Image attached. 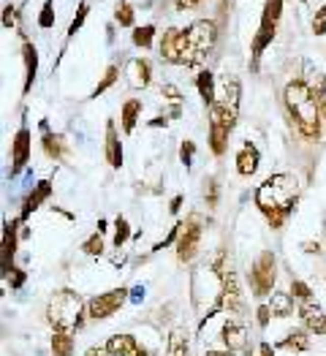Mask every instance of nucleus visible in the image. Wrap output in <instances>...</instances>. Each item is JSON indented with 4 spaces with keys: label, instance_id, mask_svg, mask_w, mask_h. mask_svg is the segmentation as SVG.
Returning a JSON list of instances; mask_svg holds the SVG:
<instances>
[{
    "label": "nucleus",
    "instance_id": "393cba45",
    "mask_svg": "<svg viewBox=\"0 0 326 356\" xmlns=\"http://www.w3.org/2000/svg\"><path fill=\"white\" fill-rule=\"evenodd\" d=\"M41 144H44V153L49 155L52 161H60V158L66 155V150H63V136H54V133L44 131V139H41Z\"/></svg>",
    "mask_w": 326,
    "mask_h": 356
},
{
    "label": "nucleus",
    "instance_id": "bb28decb",
    "mask_svg": "<svg viewBox=\"0 0 326 356\" xmlns=\"http://www.w3.org/2000/svg\"><path fill=\"white\" fill-rule=\"evenodd\" d=\"M166 356H188V340L182 332H171L166 343Z\"/></svg>",
    "mask_w": 326,
    "mask_h": 356
},
{
    "label": "nucleus",
    "instance_id": "09e8293b",
    "mask_svg": "<svg viewBox=\"0 0 326 356\" xmlns=\"http://www.w3.org/2000/svg\"><path fill=\"white\" fill-rule=\"evenodd\" d=\"M313 30H315V33H318V36H323V33H326V22H323V19H315V25H313Z\"/></svg>",
    "mask_w": 326,
    "mask_h": 356
},
{
    "label": "nucleus",
    "instance_id": "9d476101",
    "mask_svg": "<svg viewBox=\"0 0 326 356\" xmlns=\"http://www.w3.org/2000/svg\"><path fill=\"white\" fill-rule=\"evenodd\" d=\"M188 38L193 41V46L198 52H206V49H212V44H215V38H218V30H215V22H206V19H198L193 22V25L188 27Z\"/></svg>",
    "mask_w": 326,
    "mask_h": 356
},
{
    "label": "nucleus",
    "instance_id": "603ef678",
    "mask_svg": "<svg viewBox=\"0 0 326 356\" xmlns=\"http://www.w3.org/2000/svg\"><path fill=\"white\" fill-rule=\"evenodd\" d=\"M315 19H326V6H323V9H321V11L315 14Z\"/></svg>",
    "mask_w": 326,
    "mask_h": 356
},
{
    "label": "nucleus",
    "instance_id": "423d86ee",
    "mask_svg": "<svg viewBox=\"0 0 326 356\" xmlns=\"http://www.w3.org/2000/svg\"><path fill=\"white\" fill-rule=\"evenodd\" d=\"M125 299H128V288H112V291H106V294H98L87 302V315H90L93 321H103V318H109V315H114L120 310L125 305Z\"/></svg>",
    "mask_w": 326,
    "mask_h": 356
},
{
    "label": "nucleus",
    "instance_id": "c85d7f7f",
    "mask_svg": "<svg viewBox=\"0 0 326 356\" xmlns=\"http://www.w3.org/2000/svg\"><path fill=\"white\" fill-rule=\"evenodd\" d=\"M226 141H228V131L210 125V147H212L215 155H223L226 153Z\"/></svg>",
    "mask_w": 326,
    "mask_h": 356
},
{
    "label": "nucleus",
    "instance_id": "f3484780",
    "mask_svg": "<svg viewBox=\"0 0 326 356\" xmlns=\"http://www.w3.org/2000/svg\"><path fill=\"white\" fill-rule=\"evenodd\" d=\"M49 193H52V185H49V180H41L36 191L27 196V201H25V207H22V215H19V220L30 218V212H36L38 207H41V201H44V199H49Z\"/></svg>",
    "mask_w": 326,
    "mask_h": 356
},
{
    "label": "nucleus",
    "instance_id": "58836bf2",
    "mask_svg": "<svg viewBox=\"0 0 326 356\" xmlns=\"http://www.w3.org/2000/svg\"><path fill=\"white\" fill-rule=\"evenodd\" d=\"M193 153H196V144H193V141H182V147H180V158H182V163H185V166L193 163V161H190V158H193Z\"/></svg>",
    "mask_w": 326,
    "mask_h": 356
},
{
    "label": "nucleus",
    "instance_id": "c03bdc74",
    "mask_svg": "<svg viewBox=\"0 0 326 356\" xmlns=\"http://www.w3.org/2000/svg\"><path fill=\"white\" fill-rule=\"evenodd\" d=\"M11 9H14V6H6V14H3V25H6V27L14 25V11H11Z\"/></svg>",
    "mask_w": 326,
    "mask_h": 356
},
{
    "label": "nucleus",
    "instance_id": "20e7f679",
    "mask_svg": "<svg viewBox=\"0 0 326 356\" xmlns=\"http://www.w3.org/2000/svg\"><path fill=\"white\" fill-rule=\"evenodd\" d=\"M161 57L174 63V66H196L204 54L198 52L193 46V41L188 38V30L169 27L161 38Z\"/></svg>",
    "mask_w": 326,
    "mask_h": 356
},
{
    "label": "nucleus",
    "instance_id": "8fccbe9b",
    "mask_svg": "<svg viewBox=\"0 0 326 356\" xmlns=\"http://www.w3.org/2000/svg\"><path fill=\"white\" fill-rule=\"evenodd\" d=\"M180 204H182V196H174L171 204H169V210H171V212H180Z\"/></svg>",
    "mask_w": 326,
    "mask_h": 356
},
{
    "label": "nucleus",
    "instance_id": "9b49d317",
    "mask_svg": "<svg viewBox=\"0 0 326 356\" xmlns=\"http://www.w3.org/2000/svg\"><path fill=\"white\" fill-rule=\"evenodd\" d=\"M11 158H14L11 177H17V174L25 169V163H27V158H30V128H27V125H22V128L17 131V136H14Z\"/></svg>",
    "mask_w": 326,
    "mask_h": 356
},
{
    "label": "nucleus",
    "instance_id": "aec40b11",
    "mask_svg": "<svg viewBox=\"0 0 326 356\" xmlns=\"http://www.w3.org/2000/svg\"><path fill=\"white\" fill-rule=\"evenodd\" d=\"M196 87H198V93H201V101L206 106H212L215 101H218V90H215V76L210 74V71H201L196 79Z\"/></svg>",
    "mask_w": 326,
    "mask_h": 356
},
{
    "label": "nucleus",
    "instance_id": "49530a36",
    "mask_svg": "<svg viewBox=\"0 0 326 356\" xmlns=\"http://www.w3.org/2000/svg\"><path fill=\"white\" fill-rule=\"evenodd\" d=\"M22 283H25V275H22V272H17V275L11 278V288H19Z\"/></svg>",
    "mask_w": 326,
    "mask_h": 356
},
{
    "label": "nucleus",
    "instance_id": "7ed1b4c3",
    "mask_svg": "<svg viewBox=\"0 0 326 356\" xmlns=\"http://www.w3.org/2000/svg\"><path fill=\"white\" fill-rule=\"evenodd\" d=\"M46 321L54 332L74 335L84 321V299L79 296V291L74 288L54 291L49 296V305H46Z\"/></svg>",
    "mask_w": 326,
    "mask_h": 356
},
{
    "label": "nucleus",
    "instance_id": "5701e85b",
    "mask_svg": "<svg viewBox=\"0 0 326 356\" xmlns=\"http://www.w3.org/2000/svg\"><path fill=\"white\" fill-rule=\"evenodd\" d=\"M52 353L54 356H74V335L54 332L52 335Z\"/></svg>",
    "mask_w": 326,
    "mask_h": 356
},
{
    "label": "nucleus",
    "instance_id": "0eeeda50",
    "mask_svg": "<svg viewBox=\"0 0 326 356\" xmlns=\"http://www.w3.org/2000/svg\"><path fill=\"white\" fill-rule=\"evenodd\" d=\"M198 240H201V223H198V218H188V223H182V234L177 240V258L182 264L196 256Z\"/></svg>",
    "mask_w": 326,
    "mask_h": 356
},
{
    "label": "nucleus",
    "instance_id": "f257e3e1",
    "mask_svg": "<svg viewBox=\"0 0 326 356\" xmlns=\"http://www.w3.org/2000/svg\"><path fill=\"white\" fill-rule=\"evenodd\" d=\"M285 104H288V112L293 114V123H297V128L302 131V136L313 139V141L321 136V125H318L321 114H318L313 90H310L307 82L293 79V82L285 84Z\"/></svg>",
    "mask_w": 326,
    "mask_h": 356
},
{
    "label": "nucleus",
    "instance_id": "ea45409f",
    "mask_svg": "<svg viewBox=\"0 0 326 356\" xmlns=\"http://www.w3.org/2000/svg\"><path fill=\"white\" fill-rule=\"evenodd\" d=\"M206 204H210V207L218 204V183H215L212 177L206 180Z\"/></svg>",
    "mask_w": 326,
    "mask_h": 356
},
{
    "label": "nucleus",
    "instance_id": "4468645a",
    "mask_svg": "<svg viewBox=\"0 0 326 356\" xmlns=\"http://www.w3.org/2000/svg\"><path fill=\"white\" fill-rule=\"evenodd\" d=\"M236 112L240 109H231L226 104H220V101H215V104L210 106V125H215V128H223L231 133L234 123H236Z\"/></svg>",
    "mask_w": 326,
    "mask_h": 356
},
{
    "label": "nucleus",
    "instance_id": "473e14b6",
    "mask_svg": "<svg viewBox=\"0 0 326 356\" xmlns=\"http://www.w3.org/2000/svg\"><path fill=\"white\" fill-rule=\"evenodd\" d=\"M291 296H293V299H299V302H310V299H313V291H310L307 283L291 280Z\"/></svg>",
    "mask_w": 326,
    "mask_h": 356
},
{
    "label": "nucleus",
    "instance_id": "79ce46f5",
    "mask_svg": "<svg viewBox=\"0 0 326 356\" xmlns=\"http://www.w3.org/2000/svg\"><path fill=\"white\" fill-rule=\"evenodd\" d=\"M204 0H174V6H177L180 11H188V9H196V6H201Z\"/></svg>",
    "mask_w": 326,
    "mask_h": 356
},
{
    "label": "nucleus",
    "instance_id": "3c124183",
    "mask_svg": "<svg viewBox=\"0 0 326 356\" xmlns=\"http://www.w3.org/2000/svg\"><path fill=\"white\" fill-rule=\"evenodd\" d=\"M206 356H234V351H228V348L226 351H206Z\"/></svg>",
    "mask_w": 326,
    "mask_h": 356
},
{
    "label": "nucleus",
    "instance_id": "f8f14e48",
    "mask_svg": "<svg viewBox=\"0 0 326 356\" xmlns=\"http://www.w3.org/2000/svg\"><path fill=\"white\" fill-rule=\"evenodd\" d=\"M220 340H223V345L228 348V351H245L248 353V329L240 327V323H234V321H226L223 323V329H220Z\"/></svg>",
    "mask_w": 326,
    "mask_h": 356
},
{
    "label": "nucleus",
    "instance_id": "412c9836",
    "mask_svg": "<svg viewBox=\"0 0 326 356\" xmlns=\"http://www.w3.org/2000/svg\"><path fill=\"white\" fill-rule=\"evenodd\" d=\"M22 57H25V93L33 87V79H36V71H38V54H36V46L33 44H27L22 46Z\"/></svg>",
    "mask_w": 326,
    "mask_h": 356
},
{
    "label": "nucleus",
    "instance_id": "a211bd4d",
    "mask_svg": "<svg viewBox=\"0 0 326 356\" xmlns=\"http://www.w3.org/2000/svg\"><path fill=\"white\" fill-rule=\"evenodd\" d=\"M218 101L231 109H240V82L231 76H223L220 79V90H218Z\"/></svg>",
    "mask_w": 326,
    "mask_h": 356
},
{
    "label": "nucleus",
    "instance_id": "37998d69",
    "mask_svg": "<svg viewBox=\"0 0 326 356\" xmlns=\"http://www.w3.org/2000/svg\"><path fill=\"white\" fill-rule=\"evenodd\" d=\"M163 93H166V98H171V101H180L182 96H180V90L174 84H163Z\"/></svg>",
    "mask_w": 326,
    "mask_h": 356
},
{
    "label": "nucleus",
    "instance_id": "cd10ccee",
    "mask_svg": "<svg viewBox=\"0 0 326 356\" xmlns=\"http://www.w3.org/2000/svg\"><path fill=\"white\" fill-rule=\"evenodd\" d=\"M280 11H283V0H266L261 25H264V27H275V22L280 19Z\"/></svg>",
    "mask_w": 326,
    "mask_h": 356
},
{
    "label": "nucleus",
    "instance_id": "c756f323",
    "mask_svg": "<svg viewBox=\"0 0 326 356\" xmlns=\"http://www.w3.org/2000/svg\"><path fill=\"white\" fill-rule=\"evenodd\" d=\"M128 236H131L128 220H125L123 215H117V220H114V245H117V248H123V245L128 242Z\"/></svg>",
    "mask_w": 326,
    "mask_h": 356
},
{
    "label": "nucleus",
    "instance_id": "a878e982",
    "mask_svg": "<svg viewBox=\"0 0 326 356\" xmlns=\"http://www.w3.org/2000/svg\"><path fill=\"white\" fill-rule=\"evenodd\" d=\"M153 79V66L150 60H133V87H147Z\"/></svg>",
    "mask_w": 326,
    "mask_h": 356
},
{
    "label": "nucleus",
    "instance_id": "f03ea898",
    "mask_svg": "<svg viewBox=\"0 0 326 356\" xmlns=\"http://www.w3.org/2000/svg\"><path fill=\"white\" fill-rule=\"evenodd\" d=\"M297 185H293L291 177L285 174H277V177H269L266 183H261V188L256 191V204L266 212V218L272 220L275 228L283 226V218L291 212L293 199H297Z\"/></svg>",
    "mask_w": 326,
    "mask_h": 356
},
{
    "label": "nucleus",
    "instance_id": "e433bc0d",
    "mask_svg": "<svg viewBox=\"0 0 326 356\" xmlns=\"http://www.w3.org/2000/svg\"><path fill=\"white\" fill-rule=\"evenodd\" d=\"M87 11H90V3H82L79 6V14L74 17V22H71V27H68V36H74L79 27H82V22H84V17H87Z\"/></svg>",
    "mask_w": 326,
    "mask_h": 356
},
{
    "label": "nucleus",
    "instance_id": "1a4fd4ad",
    "mask_svg": "<svg viewBox=\"0 0 326 356\" xmlns=\"http://www.w3.org/2000/svg\"><path fill=\"white\" fill-rule=\"evenodd\" d=\"M297 313H299V318H302L307 332H313V335H326V313L321 310L318 302H313V299H310V302H302L297 307Z\"/></svg>",
    "mask_w": 326,
    "mask_h": 356
},
{
    "label": "nucleus",
    "instance_id": "a19ab883",
    "mask_svg": "<svg viewBox=\"0 0 326 356\" xmlns=\"http://www.w3.org/2000/svg\"><path fill=\"white\" fill-rule=\"evenodd\" d=\"M269 315H272V310H269V305H261L258 310H256V318H258V327L264 329L266 323H269Z\"/></svg>",
    "mask_w": 326,
    "mask_h": 356
},
{
    "label": "nucleus",
    "instance_id": "dca6fc26",
    "mask_svg": "<svg viewBox=\"0 0 326 356\" xmlns=\"http://www.w3.org/2000/svg\"><path fill=\"white\" fill-rule=\"evenodd\" d=\"M258 161H261V155H258V150L256 144H245L240 150V155H236V171L242 174V177H253V174L258 171Z\"/></svg>",
    "mask_w": 326,
    "mask_h": 356
},
{
    "label": "nucleus",
    "instance_id": "6e6552de",
    "mask_svg": "<svg viewBox=\"0 0 326 356\" xmlns=\"http://www.w3.org/2000/svg\"><path fill=\"white\" fill-rule=\"evenodd\" d=\"M103 348L109 356H150V351L144 345H139V340L133 335H112Z\"/></svg>",
    "mask_w": 326,
    "mask_h": 356
},
{
    "label": "nucleus",
    "instance_id": "4c0bfd02",
    "mask_svg": "<svg viewBox=\"0 0 326 356\" xmlns=\"http://www.w3.org/2000/svg\"><path fill=\"white\" fill-rule=\"evenodd\" d=\"M38 25H41V27H52V25H54L52 0H46V3H44V9H41V17H38Z\"/></svg>",
    "mask_w": 326,
    "mask_h": 356
},
{
    "label": "nucleus",
    "instance_id": "a18cd8bd",
    "mask_svg": "<svg viewBox=\"0 0 326 356\" xmlns=\"http://www.w3.org/2000/svg\"><path fill=\"white\" fill-rule=\"evenodd\" d=\"M258 356H275L272 345H269V343H261V348H258Z\"/></svg>",
    "mask_w": 326,
    "mask_h": 356
},
{
    "label": "nucleus",
    "instance_id": "39448f33",
    "mask_svg": "<svg viewBox=\"0 0 326 356\" xmlns=\"http://www.w3.org/2000/svg\"><path fill=\"white\" fill-rule=\"evenodd\" d=\"M275 280H277V270H275V256L269 250H264L256 258V264L250 266V288L256 296H266L275 291Z\"/></svg>",
    "mask_w": 326,
    "mask_h": 356
},
{
    "label": "nucleus",
    "instance_id": "de8ad7c7",
    "mask_svg": "<svg viewBox=\"0 0 326 356\" xmlns=\"http://www.w3.org/2000/svg\"><path fill=\"white\" fill-rule=\"evenodd\" d=\"M84 356H106V348H87Z\"/></svg>",
    "mask_w": 326,
    "mask_h": 356
},
{
    "label": "nucleus",
    "instance_id": "2eb2a0df",
    "mask_svg": "<svg viewBox=\"0 0 326 356\" xmlns=\"http://www.w3.org/2000/svg\"><path fill=\"white\" fill-rule=\"evenodd\" d=\"M103 155H106L112 169H120L123 166V144H120V136H117V128L112 120L106 123V147H103Z\"/></svg>",
    "mask_w": 326,
    "mask_h": 356
},
{
    "label": "nucleus",
    "instance_id": "4be33fe9",
    "mask_svg": "<svg viewBox=\"0 0 326 356\" xmlns=\"http://www.w3.org/2000/svg\"><path fill=\"white\" fill-rule=\"evenodd\" d=\"M280 348H285V351H293V353L307 351V348H310V335H307V329H293V332H288V337L280 343Z\"/></svg>",
    "mask_w": 326,
    "mask_h": 356
},
{
    "label": "nucleus",
    "instance_id": "7c9ffc66",
    "mask_svg": "<svg viewBox=\"0 0 326 356\" xmlns=\"http://www.w3.org/2000/svg\"><path fill=\"white\" fill-rule=\"evenodd\" d=\"M114 82H117V66H109V68H106V74H103V79L98 82V87L93 90V98L103 96V93H106V90H109V87H112Z\"/></svg>",
    "mask_w": 326,
    "mask_h": 356
},
{
    "label": "nucleus",
    "instance_id": "6ab92c4d",
    "mask_svg": "<svg viewBox=\"0 0 326 356\" xmlns=\"http://www.w3.org/2000/svg\"><path fill=\"white\" fill-rule=\"evenodd\" d=\"M269 310H272V315H277V318H288V315H293L291 291H275L272 299H269Z\"/></svg>",
    "mask_w": 326,
    "mask_h": 356
},
{
    "label": "nucleus",
    "instance_id": "c9c22d12",
    "mask_svg": "<svg viewBox=\"0 0 326 356\" xmlns=\"http://www.w3.org/2000/svg\"><path fill=\"white\" fill-rule=\"evenodd\" d=\"M117 22H120V25H125V27H131L133 25V9L128 3H120V9H117Z\"/></svg>",
    "mask_w": 326,
    "mask_h": 356
},
{
    "label": "nucleus",
    "instance_id": "b1692460",
    "mask_svg": "<svg viewBox=\"0 0 326 356\" xmlns=\"http://www.w3.org/2000/svg\"><path fill=\"white\" fill-rule=\"evenodd\" d=\"M139 114H141V101H136V98L125 101V106H123V131H125V133L133 131V125H136Z\"/></svg>",
    "mask_w": 326,
    "mask_h": 356
},
{
    "label": "nucleus",
    "instance_id": "f704fd0d",
    "mask_svg": "<svg viewBox=\"0 0 326 356\" xmlns=\"http://www.w3.org/2000/svg\"><path fill=\"white\" fill-rule=\"evenodd\" d=\"M82 250L87 253V256H101V253H103V236L101 234H93L90 240L82 245Z\"/></svg>",
    "mask_w": 326,
    "mask_h": 356
},
{
    "label": "nucleus",
    "instance_id": "72a5a7b5",
    "mask_svg": "<svg viewBox=\"0 0 326 356\" xmlns=\"http://www.w3.org/2000/svg\"><path fill=\"white\" fill-rule=\"evenodd\" d=\"M153 36H155V27L144 25V27L133 30V44H136V46H150V44H153Z\"/></svg>",
    "mask_w": 326,
    "mask_h": 356
},
{
    "label": "nucleus",
    "instance_id": "2f4dec72",
    "mask_svg": "<svg viewBox=\"0 0 326 356\" xmlns=\"http://www.w3.org/2000/svg\"><path fill=\"white\" fill-rule=\"evenodd\" d=\"M272 38H275V27H264V25H261L258 36H256V41H253V54L258 57V54L264 52V46L272 41Z\"/></svg>",
    "mask_w": 326,
    "mask_h": 356
},
{
    "label": "nucleus",
    "instance_id": "ddd939ff",
    "mask_svg": "<svg viewBox=\"0 0 326 356\" xmlns=\"http://www.w3.org/2000/svg\"><path fill=\"white\" fill-rule=\"evenodd\" d=\"M14 253H17V220H9L3 228V275L14 272Z\"/></svg>",
    "mask_w": 326,
    "mask_h": 356
}]
</instances>
